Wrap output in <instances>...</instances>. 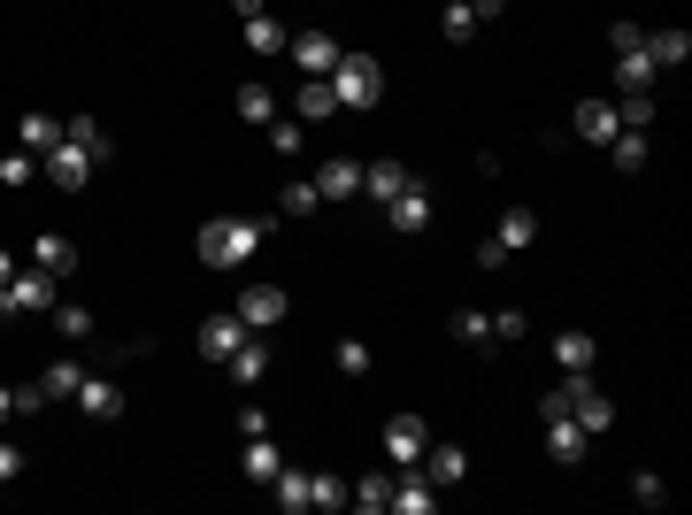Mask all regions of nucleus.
Listing matches in <instances>:
<instances>
[{
  "label": "nucleus",
  "instance_id": "nucleus-22",
  "mask_svg": "<svg viewBox=\"0 0 692 515\" xmlns=\"http://www.w3.org/2000/svg\"><path fill=\"white\" fill-rule=\"evenodd\" d=\"M62 139H70V147H85L93 162H108V155H116V147H108V132H101V116H70V124H62Z\"/></svg>",
  "mask_w": 692,
  "mask_h": 515
},
{
  "label": "nucleus",
  "instance_id": "nucleus-44",
  "mask_svg": "<svg viewBox=\"0 0 692 515\" xmlns=\"http://www.w3.org/2000/svg\"><path fill=\"white\" fill-rule=\"evenodd\" d=\"M15 477H23V446H15V439H0V485H15Z\"/></svg>",
  "mask_w": 692,
  "mask_h": 515
},
{
  "label": "nucleus",
  "instance_id": "nucleus-12",
  "mask_svg": "<svg viewBox=\"0 0 692 515\" xmlns=\"http://www.w3.org/2000/svg\"><path fill=\"white\" fill-rule=\"evenodd\" d=\"M77 408H85L93 423H116V416H124V385H116V377H93V369H85V385H77Z\"/></svg>",
  "mask_w": 692,
  "mask_h": 515
},
{
  "label": "nucleus",
  "instance_id": "nucleus-9",
  "mask_svg": "<svg viewBox=\"0 0 692 515\" xmlns=\"http://www.w3.org/2000/svg\"><path fill=\"white\" fill-rule=\"evenodd\" d=\"M569 132H577L585 147H608V139L623 132V124H616V101H577V108H569Z\"/></svg>",
  "mask_w": 692,
  "mask_h": 515
},
{
  "label": "nucleus",
  "instance_id": "nucleus-47",
  "mask_svg": "<svg viewBox=\"0 0 692 515\" xmlns=\"http://www.w3.org/2000/svg\"><path fill=\"white\" fill-rule=\"evenodd\" d=\"M470 8H478V23H501L508 15V0H470Z\"/></svg>",
  "mask_w": 692,
  "mask_h": 515
},
{
  "label": "nucleus",
  "instance_id": "nucleus-23",
  "mask_svg": "<svg viewBox=\"0 0 692 515\" xmlns=\"http://www.w3.org/2000/svg\"><path fill=\"white\" fill-rule=\"evenodd\" d=\"M77 385H85V361H70V354H62L54 369H39V392H46V400H77Z\"/></svg>",
  "mask_w": 692,
  "mask_h": 515
},
{
  "label": "nucleus",
  "instance_id": "nucleus-17",
  "mask_svg": "<svg viewBox=\"0 0 692 515\" xmlns=\"http://www.w3.org/2000/svg\"><path fill=\"white\" fill-rule=\"evenodd\" d=\"M247 339V324H239V316H231V308H223V316H208V324H200V354H208V361H231V346Z\"/></svg>",
  "mask_w": 692,
  "mask_h": 515
},
{
  "label": "nucleus",
  "instance_id": "nucleus-16",
  "mask_svg": "<svg viewBox=\"0 0 692 515\" xmlns=\"http://www.w3.org/2000/svg\"><path fill=\"white\" fill-rule=\"evenodd\" d=\"M31 270H46V277L62 285V277L77 270V246H70L62 231H46V239H31Z\"/></svg>",
  "mask_w": 692,
  "mask_h": 515
},
{
  "label": "nucleus",
  "instance_id": "nucleus-25",
  "mask_svg": "<svg viewBox=\"0 0 692 515\" xmlns=\"http://www.w3.org/2000/svg\"><path fill=\"white\" fill-rule=\"evenodd\" d=\"M439 31H447V46H470L485 23H478V8L470 0H447V15H439Z\"/></svg>",
  "mask_w": 692,
  "mask_h": 515
},
{
  "label": "nucleus",
  "instance_id": "nucleus-15",
  "mask_svg": "<svg viewBox=\"0 0 692 515\" xmlns=\"http://www.w3.org/2000/svg\"><path fill=\"white\" fill-rule=\"evenodd\" d=\"M316 192H324V200H361V162H354V155H332V162L316 170Z\"/></svg>",
  "mask_w": 692,
  "mask_h": 515
},
{
  "label": "nucleus",
  "instance_id": "nucleus-8",
  "mask_svg": "<svg viewBox=\"0 0 692 515\" xmlns=\"http://www.w3.org/2000/svg\"><path fill=\"white\" fill-rule=\"evenodd\" d=\"M408 185H416V177H408V162H392V155H385V162H361V200H377V208H392Z\"/></svg>",
  "mask_w": 692,
  "mask_h": 515
},
{
  "label": "nucleus",
  "instance_id": "nucleus-13",
  "mask_svg": "<svg viewBox=\"0 0 692 515\" xmlns=\"http://www.w3.org/2000/svg\"><path fill=\"white\" fill-rule=\"evenodd\" d=\"M385 223H392V231H408V239H416V231H431V185H408V192L385 208Z\"/></svg>",
  "mask_w": 692,
  "mask_h": 515
},
{
  "label": "nucleus",
  "instance_id": "nucleus-3",
  "mask_svg": "<svg viewBox=\"0 0 692 515\" xmlns=\"http://www.w3.org/2000/svg\"><path fill=\"white\" fill-rule=\"evenodd\" d=\"M285 308H293V301H285V285H247V293L231 301V316H239L247 332H277V324H285Z\"/></svg>",
  "mask_w": 692,
  "mask_h": 515
},
{
  "label": "nucleus",
  "instance_id": "nucleus-26",
  "mask_svg": "<svg viewBox=\"0 0 692 515\" xmlns=\"http://www.w3.org/2000/svg\"><path fill=\"white\" fill-rule=\"evenodd\" d=\"M247 54H285V23L262 8V15H247Z\"/></svg>",
  "mask_w": 692,
  "mask_h": 515
},
{
  "label": "nucleus",
  "instance_id": "nucleus-28",
  "mask_svg": "<svg viewBox=\"0 0 692 515\" xmlns=\"http://www.w3.org/2000/svg\"><path fill=\"white\" fill-rule=\"evenodd\" d=\"M231 108H239L247 124H277V93H270V85H254V77L239 85V101H231Z\"/></svg>",
  "mask_w": 692,
  "mask_h": 515
},
{
  "label": "nucleus",
  "instance_id": "nucleus-19",
  "mask_svg": "<svg viewBox=\"0 0 692 515\" xmlns=\"http://www.w3.org/2000/svg\"><path fill=\"white\" fill-rule=\"evenodd\" d=\"M239 470H247V485H270V477H277V470H285V454H277V446H270V431H262V439H247V446H239Z\"/></svg>",
  "mask_w": 692,
  "mask_h": 515
},
{
  "label": "nucleus",
  "instance_id": "nucleus-14",
  "mask_svg": "<svg viewBox=\"0 0 692 515\" xmlns=\"http://www.w3.org/2000/svg\"><path fill=\"white\" fill-rule=\"evenodd\" d=\"M423 477H431V485H462V477H470V454H462L454 439H431V446H423Z\"/></svg>",
  "mask_w": 692,
  "mask_h": 515
},
{
  "label": "nucleus",
  "instance_id": "nucleus-1",
  "mask_svg": "<svg viewBox=\"0 0 692 515\" xmlns=\"http://www.w3.org/2000/svg\"><path fill=\"white\" fill-rule=\"evenodd\" d=\"M262 239H270V223H254V216H208L192 246H200L208 270H239V262L262 254Z\"/></svg>",
  "mask_w": 692,
  "mask_h": 515
},
{
  "label": "nucleus",
  "instance_id": "nucleus-27",
  "mask_svg": "<svg viewBox=\"0 0 692 515\" xmlns=\"http://www.w3.org/2000/svg\"><path fill=\"white\" fill-rule=\"evenodd\" d=\"M616 85H623V93H647V85H654V54H647V46L616 54Z\"/></svg>",
  "mask_w": 692,
  "mask_h": 515
},
{
  "label": "nucleus",
  "instance_id": "nucleus-21",
  "mask_svg": "<svg viewBox=\"0 0 692 515\" xmlns=\"http://www.w3.org/2000/svg\"><path fill=\"white\" fill-rule=\"evenodd\" d=\"M293 108H301V124H324V116H339V101H332V85H324V77H301Z\"/></svg>",
  "mask_w": 692,
  "mask_h": 515
},
{
  "label": "nucleus",
  "instance_id": "nucleus-45",
  "mask_svg": "<svg viewBox=\"0 0 692 515\" xmlns=\"http://www.w3.org/2000/svg\"><path fill=\"white\" fill-rule=\"evenodd\" d=\"M270 147L277 155H301V124H270Z\"/></svg>",
  "mask_w": 692,
  "mask_h": 515
},
{
  "label": "nucleus",
  "instance_id": "nucleus-10",
  "mask_svg": "<svg viewBox=\"0 0 692 515\" xmlns=\"http://www.w3.org/2000/svg\"><path fill=\"white\" fill-rule=\"evenodd\" d=\"M423 446H431V423L400 408V416L385 423V454H392V462H423Z\"/></svg>",
  "mask_w": 692,
  "mask_h": 515
},
{
  "label": "nucleus",
  "instance_id": "nucleus-2",
  "mask_svg": "<svg viewBox=\"0 0 692 515\" xmlns=\"http://www.w3.org/2000/svg\"><path fill=\"white\" fill-rule=\"evenodd\" d=\"M324 85H332V101H339V116H354V108H377V101H385V70H377L369 54H339Z\"/></svg>",
  "mask_w": 692,
  "mask_h": 515
},
{
  "label": "nucleus",
  "instance_id": "nucleus-41",
  "mask_svg": "<svg viewBox=\"0 0 692 515\" xmlns=\"http://www.w3.org/2000/svg\"><path fill=\"white\" fill-rule=\"evenodd\" d=\"M31 170H39V155H23V147H15V155H0V185H23Z\"/></svg>",
  "mask_w": 692,
  "mask_h": 515
},
{
  "label": "nucleus",
  "instance_id": "nucleus-33",
  "mask_svg": "<svg viewBox=\"0 0 692 515\" xmlns=\"http://www.w3.org/2000/svg\"><path fill=\"white\" fill-rule=\"evenodd\" d=\"M593 354H600L593 332H554V361H562V369H593Z\"/></svg>",
  "mask_w": 692,
  "mask_h": 515
},
{
  "label": "nucleus",
  "instance_id": "nucleus-43",
  "mask_svg": "<svg viewBox=\"0 0 692 515\" xmlns=\"http://www.w3.org/2000/svg\"><path fill=\"white\" fill-rule=\"evenodd\" d=\"M546 416H569V377H562V385H546V392H538V423H546Z\"/></svg>",
  "mask_w": 692,
  "mask_h": 515
},
{
  "label": "nucleus",
  "instance_id": "nucleus-39",
  "mask_svg": "<svg viewBox=\"0 0 692 515\" xmlns=\"http://www.w3.org/2000/svg\"><path fill=\"white\" fill-rule=\"evenodd\" d=\"M631 501H639V508H662V501H670L662 470H639V477H631Z\"/></svg>",
  "mask_w": 692,
  "mask_h": 515
},
{
  "label": "nucleus",
  "instance_id": "nucleus-46",
  "mask_svg": "<svg viewBox=\"0 0 692 515\" xmlns=\"http://www.w3.org/2000/svg\"><path fill=\"white\" fill-rule=\"evenodd\" d=\"M39 408H46V392H39V377H31V385H15V416H39Z\"/></svg>",
  "mask_w": 692,
  "mask_h": 515
},
{
  "label": "nucleus",
  "instance_id": "nucleus-51",
  "mask_svg": "<svg viewBox=\"0 0 692 515\" xmlns=\"http://www.w3.org/2000/svg\"><path fill=\"white\" fill-rule=\"evenodd\" d=\"M0 192H8V185H0Z\"/></svg>",
  "mask_w": 692,
  "mask_h": 515
},
{
  "label": "nucleus",
  "instance_id": "nucleus-30",
  "mask_svg": "<svg viewBox=\"0 0 692 515\" xmlns=\"http://www.w3.org/2000/svg\"><path fill=\"white\" fill-rule=\"evenodd\" d=\"M647 54H654V70H678L692 54V31H647Z\"/></svg>",
  "mask_w": 692,
  "mask_h": 515
},
{
  "label": "nucleus",
  "instance_id": "nucleus-20",
  "mask_svg": "<svg viewBox=\"0 0 692 515\" xmlns=\"http://www.w3.org/2000/svg\"><path fill=\"white\" fill-rule=\"evenodd\" d=\"M531 239H538V208H508V216H501V231H493V246H501V254H516V246H531Z\"/></svg>",
  "mask_w": 692,
  "mask_h": 515
},
{
  "label": "nucleus",
  "instance_id": "nucleus-48",
  "mask_svg": "<svg viewBox=\"0 0 692 515\" xmlns=\"http://www.w3.org/2000/svg\"><path fill=\"white\" fill-rule=\"evenodd\" d=\"M231 8H239V23H247V15H262V8H270V0H231Z\"/></svg>",
  "mask_w": 692,
  "mask_h": 515
},
{
  "label": "nucleus",
  "instance_id": "nucleus-6",
  "mask_svg": "<svg viewBox=\"0 0 692 515\" xmlns=\"http://www.w3.org/2000/svg\"><path fill=\"white\" fill-rule=\"evenodd\" d=\"M285 54H293L301 77H332V62H339L346 46L332 39V31H301V39H285Z\"/></svg>",
  "mask_w": 692,
  "mask_h": 515
},
{
  "label": "nucleus",
  "instance_id": "nucleus-31",
  "mask_svg": "<svg viewBox=\"0 0 692 515\" xmlns=\"http://www.w3.org/2000/svg\"><path fill=\"white\" fill-rule=\"evenodd\" d=\"M346 501H354L361 515H385V508H392V477H377V470H369L361 485H346Z\"/></svg>",
  "mask_w": 692,
  "mask_h": 515
},
{
  "label": "nucleus",
  "instance_id": "nucleus-49",
  "mask_svg": "<svg viewBox=\"0 0 692 515\" xmlns=\"http://www.w3.org/2000/svg\"><path fill=\"white\" fill-rule=\"evenodd\" d=\"M8 416H15V385H0V423H8Z\"/></svg>",
  "mask_w": 692,
  "mask_h": 515
},
{
  "label": "nucleus",
  "instance_id": "nucleus-18",
  "mask_svg": "<svg viewBox=\"0 0 692 515\" xmlns=\"http://www.w3.org/2000/svg\"><path fill=\"white\" fill-rule=\"evenodd\" d=\"M15 147H23V155L62 147V116H39V108H31V116H15Z\"/></svg>",
  "mask_w": 692,
  "mask_h": 515
},
{
  "label": "nucleus",
  "instance_id": "nucleus-35",
  "mask_svg": "<svg viewBox=\"0 0 692 515\" xmlns=\"http://www.w3.org/2000/svg\"><path fill=\"white\" fill-rule=\"evenodd\" d=\"M616 124L623 132H654V93H623L616 101Z\"/></svg>",
  "mask_w": 692,
  "mask_h": 515
},
{
  "label": "nucleus",
  "instance_id": "nucleus-32",
  "mask_svg": "<svg viewBox=\"0 0 692 515\" xmlns=\"http://www.w3.org/2000/svg\"><path fill=\"white\" fill-rule=\"evenodd\" d=\"M447 332H454L462 346H493V316H485V308H454Z\"/></svg>",
  "mask_w": 692,
  "mask_h": 515
},
{
  "label": "nucleus",
  "instance_id": "nucleus-34",
  "mask_svg": "<svg viewBox=\"0 0 692 515\" xmlns=\"http://www.w3.org/2000/svg\"><path fill=\"white\" fill-rule=\"evenodd\" d=\"M608 155H616V170H623V177H639V170H647V132H616Z\"/></svg>",
  "mask_w": 692,
  "mask_h": 515
},
{
  "label": "nucleus",
  "instance_id": "nucleus-36",
  "mask_svg": "<svg viewBox=\"0 0 692 515\" xmlns=\"http://www.w3.org/2000/svg\"><path fill=\"white\" fill-rule=\"evenodd\" d=\"M46 316H54V332H62V339H93V308H70V301L54 293V308H46Z\"/></svg>",
  "mask_w": 692,
  "mask_h": 515
},
{
  "label": "nucleus",
  "instance_id": "nucleus-42",
  "mask_svg": "<svg viewBox=\"0 0 692 515\" xmlns=\"http://www.w3.org/2000/svg\"><path fill=\"white\" fill-rule=\"evenodd\" d=\"M631 46H647V31L639 23H608V54H631Z\"/></svg>",
  "mask_w": 692,
  "mask_h": 515
},
{
  "label": "nucleus",
  "instance_id": "nucleus-37",
  "mask_svg": "<svg viewBox=\"0 0 692 515\" xmlns=\"http://www.w3.org/2000/svg\"><path fill=\"white\" fill-rule=\"evenodd\" d=\"M332 361H339V377H369V339H354V332H346V339L332 346Z\"/></svg>",
  "mask_w": 692,
  "mask_h": 515
},
{
  "label": "nucleus",
  "instance_id": "nucleus-7",
  "mask_svg": "<svg viewBox=\"0 0 692 515\" xmlns=\"http://www.w3.org/2000/svg\"><path fill=\"white\" fill-rule=\"evenodd\" d=\"M223 377H231L239 392H254V385L270 377V346H262V332H247V339L231 346V361H223Z\"/></svg>",
  "mask_w": 692,
  "mask_h": 515
},
{
  "label": "nucleus",
  "instance_id": "nucleus-5",
  "mask_svg": "<svg viewBox=\"0 0 692 515\" xmlns=\"http://www.w3.org/2000/svg\"><path fill=\"white\" fill-rule=\"evenodd\" d=\"M39 170L54 177L62 192H85V185H93V170H101V162H93L85 147H70V139H62V147H46V155H39Z\"/></svg>",
  "mask_w": 692,
  "mask_h": 515
},
{
  "label": "nucleus",
  "instance_id": "nucleus-50",
  "mask_svg": "<svg viewBox=\"0 0 692 515\" xmlns=\"http://www.w3.org/2000/svg\"><path fill=\"white\" fill-rule=\"evenodd\" d=\"M15 270H23V262H15V254H8V246H0V285H8V277H15Z\"/></svg>",
  "mask_w": 692,
  "mask_h": 515
},
{
  "label": "nucleus",
  "instance_id": "nucleus-29",
  "mask_svg": "<svg viewBox=\"0 0 692 515\" xmlns=\"http://www.w3.org/2000/svg\"><path fill=\"white\" fill-rule=\"evenodd\" d=\"M316 208H324V192H316V177H301V185H285V192H277V216H293V223H308Z\"/></svg>",
  "mask_w": 692,
  "mask_h": 515
},
{
  "label": "nucleus",
  "instance_id": "nucleus-40",
  "mask_svg": "<svg viewBox=\"0 0 692 515\" xmlns=\"http://www.w3.org/2000/svg\"><path fill=\"white\" fill-rule=\"evenodd\" d=\"M523 332H531V316H523V308H501V316H493V339H501V346H516Z\"/></svg>",
  "mask_w": 692,
  "mask_h": 515
},
{
  "label": "nucleus",
  "instance_id": "nucleus-24",
  "mask_svg": "<svg viewBox=\"0 0 692 515\" xmlns=\"http://www.w3.org/2000/svg\"><path fill=\"white\" fill-rule=\"evenodd\" d=\"M270 501L285 515H308V470H277V477H270Z\"/></svg>",
  "mask_w": 692,
  "mask_h": 515
},
{
  "label": "nucleus",
  "instance_id": "nucleus-4",
  "mask_svg": "<svg viewBox=\"0 0 692 515\" xmlns=\"http://www.w3.org/2000/svg\"><path fill=\"white\" fill-rule=\"evenodd\" d=\"M54 293H62V285H54L46 270H15V277L0 285V316H31V308H54Z\"/></svg>",
  "mask_w": 692,
  "mask_h": 515
},
{
  "label": "nucleus",
  "instance_id": "nucleus-38",
  "mask_svg": "<svg viewBox=\"0 0 692 515\" xmlns=\"http://www.w3.org/2000/svg\"><path fill=\"white\" fill-rule=\"evenodd\" d=\"M308 508H346V485L332 470H308Z\"/></svg>",
  "mask_w": 692,
  "mask_h": 515
},
{
  "label": "nucleus",
  "instance_id": "nucleus-11",
  "mask_svg": "<svg viewBox=\"0 0 692 515\" xmlns=\"http://www.w3.org/2000/svg\"><path fill=\"white\" fill-rule=\"evenodd\" d=\"M585 446H593V431H585L577 416H546V454H554L562 470H577V462H585Z\"/></svg>",
  "mask_w": 692,
  "mask_h": 515
}]
</instances>
